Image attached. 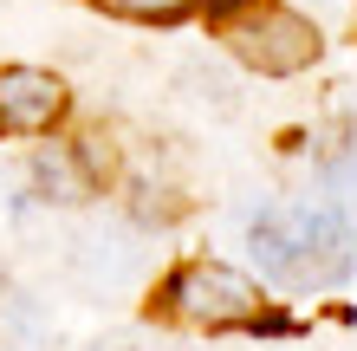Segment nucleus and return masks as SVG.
I'll return each instance as SVG.
<instances>
[{"label": "nucleus", "instance_id": "obj_6", "mask_svg": "<svg viewBox=\"0 0 357 351\" xmlns=\"http://www.w3.org/2000/svg\"><path fill=\"white\" fill-rule=\"evenodd\" d=\"M98 7H111L123 20H182V13H195L202 0H98Z\"/></svg>", "mask_w": 357, "mask_h": 351}, {"label": "nucleus", "instance_id": "obj_2", "mask_svg": "<svg viewBox=\"0 0 357 351\" xmlns=\"http://www.w3.org/2000/svg\"><path fill=\"white\" fill-rule=\"evenodd\" d=\"M202 7H208V27H215L221 46L266 78H292L325 52L319 27L305 13L280 7V0H202Z\"/></svg>", "mask_w": 357, "mask_h": 351}, {"label": "nucleus", "instance_id": "obj_3", "mask_svg": "<svg viewBox=\"0 0 357 351\" xmlns=\"http://www.w3.org/2000/svg\"><path fill=\"white\" fill-rule=\"evenodd\" d=\"M260 286L234 274L221 260H188L162 280V313H176L188 325H208V332H227V325H260Z\"/></svg>", "mask_w": 357, "mask_h": 351}, {"label": "nucleus", "instance_id": "obj_5", "mask_svg": "<svg viewBox=\"0 0 357 351\" xmlns=\"http://www.w3.org/2000/svg\"><path fill=\"white\" fill-rule=\"evenodd\" d=\"M39 189H46V202H85L91 195V156L72 150V143H52L46 156L33 163Z\"/></svg>", "mask_w": 357, "mask_h": 351}, {"label": "nucleus", "instance_id": "obj_7", "mask_svg": "<svg viewBox=\"0 0 357 351\" xmlns=\"http://www.w3.org/2000/svg\"><path fill=\"white\" fill-rule=\"evenodd\" d=\"M325 189L338 195L344 209H357V143H351V150H344V156H338V163L325 170Z\"/></svg>", "mask_w": 357, "mask_h": 351}, {"label": "nucleus", "instance_id": "obj_1", "mask_svg": "<svg viewBox=\"0 0 357 351\" xmlns=\"http://www.w3.org/2000/svg\"><path fill=\"white\" fill-rule=\"evenodd\" d=\"M247 247L273 286H338L351 274V215L338 202H280L247 221Z\"/></svg>", "mask_w": 357, "mask_h": 351}, {"label": "nucleus", "instance_id": "obj_4", "mask_svg": "<svg viewBox=\"0 0 357 351\" xmlns=\"http://www.w3.org/2000/svg\"><path fill=\"white\" fill-rule=\"evenodd\" d=\"M66 117V78L39 66H0V130L7 137H39Z\"/></svg>", "mask_w": 357, "mask_h": 351}]
</instances>
